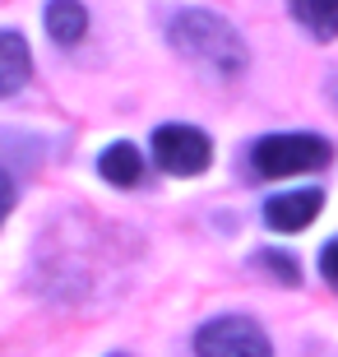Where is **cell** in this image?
<instances>
[{
  "label": "cell",
  "instance_id": "6da1fadb",
  "mask_svg": "<svg viewBox=\"0 0 338 357\" xmlns=\"http://www.w3.org/2000/svg\"><path fill=\"white\" fill-rule=\"evenodd\" d=\"M167 42L171 52L199 66L213 79H241L250 66V47L241 38V28L218 10H204V5H185L167 19Z\"/></svg>",
  "mask_w": 338,
  "mask_h": 357
},
{
  "label": "cell",
  "instance_id": "7a4b0ae2",
  "mask_svg": "<svg viewBox=\"0 0 338 357\" xmlns=\"http://www.w3.org/2000/svg\"><path fill=\"white\" fill-rule=\"evenodd\" d=\"M334 162V144L315 130H283V135H260L250 144V167L264 181H283V176H306L325 172Z\"/></svg>",
  "mask_w": 338,
  "mask_h": 357
},
{
  "label": "cell",
  "instance_id": "3957f363",
  "mask_svg": "<svg viewBox=\"0 0 338 357\" xmlns=\"http://www.w3.org/2000/svg\"><path fill=\"white\" fill-rule=\"evenodd\" d=\"M148 149H153V162L167 176H199V172H208V162H213V139H208L199 126H185V121L158 126Z\"/></svg>",
  "mask_w": 338,
  "mask_h": 357
},
{
  "label": "cell",
  "instance_id": "277c9868",
  "mask_svg": "<svg viewBox=\"0 0 338 357\" xmlns=\"http://www.w3.org/2000/svg\"><path fill=\"white\" fill-rule=\"evenodd\" d=\"M195 357H273L269 334L250 316H218L195 330Z\"/></svg>",
  "mask_w": 338,
  "mask_h": 357
},
{
  "label": "cell",
  "instance_id": "5b68a950",
  "mask_svg": "<svg viewBox=\"0 0 338 357\" xmlns=\"http://www.w3.org/2000/svg\"><path fill=\"white\" fill-rule=\"evenodd\" d=\"M325 209V190L320 185H292V190H278V195L264 199V223L273 232H306V227L320 218Z\"/></svg>",
  "mask_w": 338,
  "mask_h": 357
},
{
  "label": "cell",
  "instance_id": "8992f818",
  "mask_svg": "<svg viewBox=\"0 0 338 357\" xmlns=\"http://www.w3.org/2000/svg\"><path fill=\"white\" fill-rule=\"evenodd\" d=\"M98 176H102L107 185H116V190H135V185L144 181V153H139V144H130V139L107 144L102 153H98Z\"/></svg>",
  "mask_w": 338,
  "mask_h": 357
},
{
  "label": "cell",
  "instance_id": "52a82bcc",
  "mask_svg": "<svg viewBox=\"0 0 338 357\" xmlns=\"http://www.w3.org/2000/svg\"><path fill=\"white\" fill-rule=\"evenodd\" d=\"M33 79V52H28V38L14 33V28H0V98H14Z\"/></svg>",
  "mask_w": 338,
  "mask_h": 357
},
{
  "label": "cell",
  "instance_id": "ba28073f",
  "mask_svg": "<svg viewBox=\"0 0 338 357\" xmlns=\"http://www.w3.org/2000/svg\"><path fill=\"white\" fill-rule=\"evenodd\" d=\"M42 28H47V38H52L56 47H79L84 33H89V10H84L79 0H47Z\"/></svg>",
  "mask_w": 338,
  "mask_h": 357
},
{
  "label": "cell",
  "instance_id": "9c48e42d",
  "mask_svg": "<svg viewBox=\"0 0 338 357\" xmlns=\"http://www.w3.org/2000/svg\"><path fill=\"white\" fill-rule=\"evenodd\" d=\"M287 10L315 42L338 38V0H287Z\"/></svg>",
  "mask_w": 338,
  "mask_h": 357
},
{
  "label": "cell",
  "instance_id": "30bf717a",
  "mask_svg": "<svg viewBox=\"0 0 338 357\" xmlns=\"http://www.w3.org/2000/svg\"><path fill=\"white\" fill-rule=\"evenodd\" d=\"M255 265L264 269V274H273L283 288H297L301 283V265H297V255H287L278 251V246H264V251H255Z\"/></svg>",
  "mask_w": 338,
  "mask_h": 357
},
{
  "label": "cell",
  "instance_id": "8fae6325",
  "mask_svg": "<svg viewBox=\"0 0 338 357\" xmlns=\"http://www.w3.org/2000/svg\"><path fill=\"white\" fill-rule=\"evenodd\" d=\"M320 274H325V283L338 288V237L325 241V251H320Z\"/></svg>",
  "mask_w": 338,
  "mask_h": 357
},
{
  "label": "cell",
  "instance_id": "7c38bea8",
  "mask_svg": "<svg viewBox=\"0 0 338 357\" xmlns=\"http://www.w3.org/2000/svg\"><path fill=\"white\" fill-rule=\"evenodd\" d=\"M10 209H14V185L0 176V227H5V218H10Z\"/></svg>",
  "mask_w": 338,
  "mask_h": 357
},
{
  "label": "cell",
  "instance_id": "4fadbf2b",
  "mask_svg": "<svg viewBox=\"0 0 338 357\" xmlns=\"http://www.w3.org/2000/svg\"><path fill=\"white\" fill-rule=\"evenodd\" d=\"M116 357H121V353H116Z\"/></svg>",
  "mask_w": 338,
  "mask_h": 357
}]
</instances>
